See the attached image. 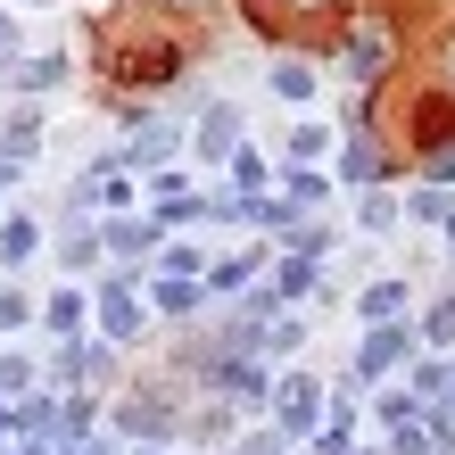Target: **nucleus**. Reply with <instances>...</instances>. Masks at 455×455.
Segmentation results:
<instances>
[]
</instances>
